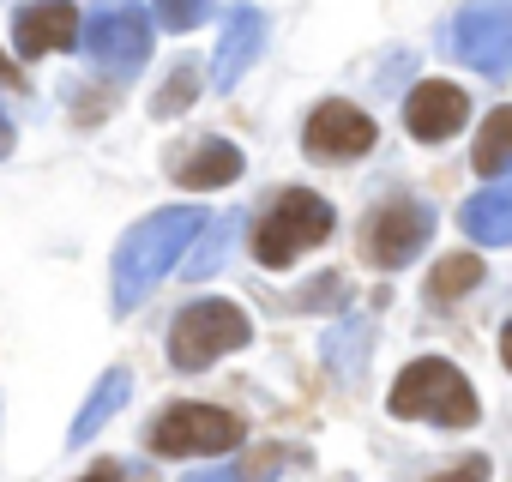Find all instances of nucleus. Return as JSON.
Returning <instances> with one entry per match:
<instances>
[{
	"instance_id": "1",
	"label": "nucleus",
	"mask_w": 512,
	"mask_h": 482,
	"mask_svg": "<svg viewBox=\"0 0 512 482\" xmlns=\"http://www.w3.org/2000/svg\"><path fill=\"white\" fill-rule=\"evenodd\" d=\"M205 211L199 205H169V211H151L139 217L127 235H121V248H115V314H133L163 278L169 266L187 254V241L205 235Z\"/></svg>"
},
{
	"instance_id": "2",
	"label": "nucleus",
	"mask_w": 512,
	"mask_h": 482,
	"mask_svg": "<svg viewBox=\"0 0 512 482\" xmlns=\"http://www.w3.org/2000/svg\"><path fill=\"white\" fill-rule=\"evenodd\" d=\"M386 410H392V416H404V422L470 428V422H476V392H470V380H464L452 362L422 356V362H410V368L398 374V386H392Z\"/></svg>"
},
{
	"instance_id": "3",
	"label": "nucleus",
	"mask_w": 512,
	"mask_h": 482,
	"mask_svg": "<svg viewBox=\"0 0 512 482\" xmlns=\"http://www.w3.org/2000/svg\"><path fill=\"white\" fill-rule=\"evenodd\" d=\"M326 235H332V205L320 193H308V187H284L278 205L260 217V229H253V260L266 272H284L290 260H302Z\"/></svg>"
},
{
	"instance_id": "4",
	"label": "nucleus",
	"mask_w": 512,
	"mask_h": 482,
	"mask_svg": "<svg viewBox=\"0 0 512 482\" xmlns=\"http://www.w3.org/2000/svg\"><path fill=\"white\" fill-rule=\"evenodd\" d=\"M247 338H253V326H247V314L235 302H193L169 326V362L181 374H193V368H211L217 356L241 350Z\"/></svg>"
},
{
	"instance_id": "5",
	"label": "nucleus",
	"mask_w": 512,
	"mask_h": 482,
	"mask_svg": "<svg viewBox=\"0 0 512 482\" xmlns=\"http://www.w3.org/2000/svg\"><path fill=\"white\" fill-rule=\"evenodd\" d=\"M151 452L163 458H199V452H235L241 446V422L217 404H169L157 422H151Z\"/></svg>"
},
{
	"instance_id": "6",
	"label": "nucleus",
	"mask_w": 512,
	"mask_h": 482,
	"mask_svg": "<svg viewBox=\"0 0 512 482\" xmlns=\"http://www.w3.org/2000/svg\"><path fill=\"white\" fill-rule=\"evenodd\" d=\"M452 55L482 79L512 73V0H470L452 19Z\"/></svg>"
},
{
	"instance_id": "7",
	"label": "nucleus",
	"mask_w": 512,
	"mask_h": 482,
	"mask_svg": "<svg viewBox=\"0 0 512 482\" xmlns=\"http://www.w3.org/2000/svg\"><path fill=\"white\" fill-rule=\"evenodd\" d=\"M85 55H91L103 73L133 79V73L145 67V55H151V19H145V7L121 0V7L97 13V19L85 25Z\"/></svg>"
},
{
	"instance_id": "8",
	"label": "nucleus",
	"mask_w": 512,
	"mask_h": 482,
	"mask_svg": "<svg viewBox=\"0 0 512 482\" xmlns=\"http://www.w3.org/2000/svg\"><path fill=\"white\" fill-rule=\"evenodd\" d=\"M428 229H434V211H428L422 199H386V205L368 217V260L386 266V272L410 266V260L422 254Z\"/></svg>"
},
{
	"instance_id": "9",
	"label": "nucleus",
	"mask_w": 512,
	"mask_h": 482,
	"mask_svg": "<svg viewBox=\"0 0 512 482\" xmlns=\"http://www.w3.org/2000/svg\"><path fill=\"white\" fill-rule=\"evenodd\" d=\"M374 139H380L374 121H368L356 103H344V97H332V103H320V109L308 115V151H314V157L350 163V157H368Z\"/></svg>"
},
{
	"instance_id": "10",
	"label": "nucleus",
	"mask_w": 512,
	"mask_h": 482,
	"mask_svg": "<svg viewBox=\"0 0 512 482\" xmlns=\"http://www.w3.org/2000/svg\"><path fill=\"white\" fill-rule=\"evenodd\" d=\"M260 49H266V19L253 13V7H235L229 25H223V43H217V55H211V85H217V91H235L241 73L260 61Z\"/></svg>"
},
{
	"instance_id": "11",
	"label": "nucleus",
	"mask_w": 512,
	"mask_h": 482,
	"mask_svg": "<svg viewBox=\"0 0 512 482\" xmlns=\"http://www.w3.org/2000/svg\"><path fill=\"white\" fill-rule=\"evenodd\" d=\"M464 115H470V97H464L458 85H446V79L416 85L410 103H404V127H410L416 139H452V133L464 127Z\"/></svg>"
},
{
	"instance_id": "12",
	"label": "nucleus",
	"mask_w": 512,
	"mask_h": 482,
	"mask_svg": "<svg viewBox=\"0 0 512 482\" xmlns=\"http://www.w3.org/2000/svg\"><path fill=\"white\" fill-rule=\"evenodd\" d=\"M73 31H79V13L67 7V0H43V7H25V13L13 19L19 55H55V49L73 43Z\"/></svg>"
},
{
	"instance_id": "13",
	"label": "nucleus",
	"mask_w": 512,
	"mask_h": 482,
	"mask_svg": "<svg viewBox=\"0 0 512 482\" xmlns=\"http://www.w3.org/2000/svg\"><path fill=\"white\" fill-rule=\"evenodd\" d=\"M235 175H241V151H235L229 139H193V145L175 157V181L193 187V193L223 187V181H235Z\"/></svg>"
},
{
	"instance_id": "14",
	"label": "nucleus",
	"mask_w": 512,
	"mask_h": 482,
	"mask_svg": "<svg viewBox=\"0 0 512 482\" xmlns=\"http://www.w3.org/2000/svg\"><path fill=\"white\" fill-rule=\"evenodd\" d=\"M458 217H464V235H470V241L512 248V181H506V187H488V193H470Z\"/></svg>"
},
{
	"instance_id": "15",
	"label": "nucleus",
	"mask_w": 512,
	"mask_h": 482,
	"mask_svg": "<svg viewBox=\"0 0 512 482\" xmlns=\"http://www.w3.org/2000/svg\"><path fill=\"white\" fill-rule=\"evenodd\" d=\"M127 392H133V380H127V368H109L103 380H97V392L79 404V416H73V428H67V446H85L121 404H127Z\"/></svg>"
},
{
	"instance_id": "16",
	"label": "nucleus",
	"mask_w": 512,
	"mask_h": 482,
	"mask_svg": "<svg viewBox=\"0 0 512 482\" xmlns=\"http://www.w3.org/2000/svg\"><path fill=\"white\" fill-rule=\"evenodd\" d=\"M470 163H476L482 175H506V169H512V109H494V115L482 121Z\"/></svg>"
},
{
	"instance_id": "17",
	"label": "nucleus",
	"mask_w": 512,
	"mask_h": 482,
	"mask_svg": "<svg viewBox=\"0 0 512 482\" xmlns=\"http://www.w3.org/2000/svg\"><path fill=\"white\" fill-rule=\"evenodd\" d=\"M482 284V260L476 254H446L440 266H434V278H428V296L434 302H458V296H470Z\"/></svg>"
},
{
	"instance_id": "18",
	"label": "nucleus",
	"mask_w": 512,
	"mask_h": 482,
	"mask_svg": "<svg viewBox=\"0 0 512 482\" xmlns=\"http://www.w3.org/2000/svg\"><path fill=\"white\" fill-rule=\"evenodd\" d=\"M326 362L338 368V380H356L368 368V320H344L332 338H326Z\"/></svg>"
},
{
	"instance_id": "19",
	"label": "nucleus",
	"mask_w": 512,
	"mask_h": 482,
	"mask_svg": "<svg viewBox=\"0 0 512 482\" xmlns=\"http://www.w3.org/2000/svg\"><path fill=\"white\" fill-rule=\"evenodd\" d=\"M229 229H235V217H223V223H205V248L187 260V272L193 278H211L217 272V260H223V241H229Z\"/></svg>"
},
{
	"instance_id": "20",
	"label": "nucleus",
	"mask_w": 512,
	"mask_h": 482,
	"mask_svg": "<svg viewBox=\"0 0 512 482\" xmlns=\"http://www.w3.org/2000/svg\"><path fill=\"white\" fill-rule=\"evenodd\" d=\"M211 7H217V0H157V19L169 31H193V25H205Z\"/></svg>"
},
{
	"instance_id": "21",
	"label": "nucleus",
	"mask_w": 512,
	"mask_h": 482,
	"mask_svg": "<svg viewBox=\"0 0 512 482\" xmlns=\"http://www.w3.org/2000/svg\"><path fill=\"white\" fill-rule=\"evenodd\" d=\"M187 103H193V73H175V79L157 91V103H151V109H157V115H181Z\"/></svg>"
},
{
	"instance_id": "22",
	"label": "nucleus",
	"mask_w": 512,
	"mask_h": 482,
	"mask_svg": "<svg viewBox=\"0 0 512 482\" xmlns=\"http://www.w3.org/2000/svg\"><path fill=\"white\" fill-rule=\"evenodd\" d=\"M434 482H488V458H464V470H446Z\"/></svg>"
},
{
	"instance_id": "23",
	"label": "nucleus",
	"mask_w": 512,
	"mask_h": 482,
	"mask_svg": "<svg viewBox=\"0 0 512 482\" xmlns=\"http://www.w3.org/2000/svg\"><path fill=\"white\" fill-rule=\"evenodd\" d=\"M181 482H241L235 470H193V476H181Z\"/></svg>"
},
{
	"instance_id": "24",
	"label": "nucleus",
	"mask_w": 512,
	"mask_h": 482,
	"mask_svg": "<svg viewBox=\"0 0 512 482\" xmlns=\"http://www.w3.org/2000/svg\"><path fill=\"white\" fill-rule=\"evenodd\" d=\"M79 482H121V470H115V464H97V470H91V476H79Z\"/></svg>"
},
{
	"instance_id": "25",
	"label": "nucleus",
	"mask_w": 512,
	"mask_h": 482,
	"mask_svg": "<svg viewBox=\"0 0 512 482\" xmlns=\"http://www.w3.org/2000/svg\"><path fill=\"white\" fill-rule=\"evenodd\" d=\"M500 362H506V368H512V320H506V326H500Z\"/></svg>"
},
{
	"instance_id": "26",
	"label": "nucleus",
	"mask_w": 512,
	"mask_h": 482,
	"mask_svg": "<svg viewBox=\"0 0 512 482\" xmlns=\"http://www.w3.org/2000/svg\"><path fill=\"white\" fill-rule=\"evenodd\" d=\"M7 151H13V121L0 115V157H7Z\"/></svg>"
}]
</instances>
